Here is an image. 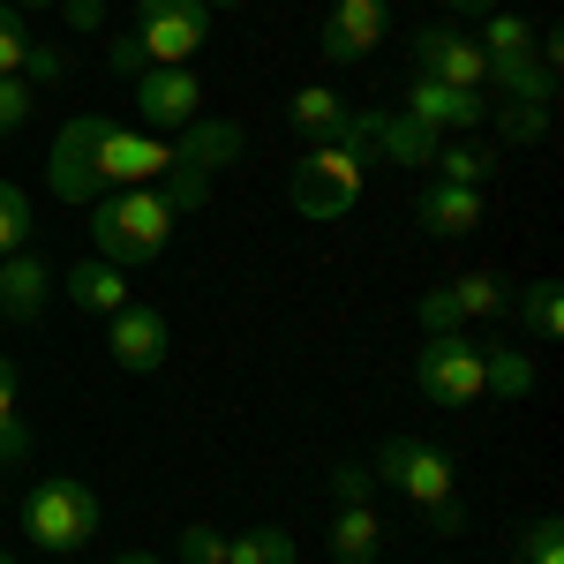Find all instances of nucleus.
I'll list each match as a JSON object with an SVG mask.
<instances>
[{
	"instance_id": "b1692460",
	"label": "nucleus",
	"mask_w": 564,
	"mask_h": 564,
	"mask_svg": "<svg viewBox=\"0 0 564 564\" xmlns=\"http://www.w3.org/2000/svg\"><path fill=\"white\" fill-rule=\"evenodd\" d=\"M226 564H302V550L286 527H241L226 534Z\"/></svg>"
},
{
	"instance_id": "e433bc0d",
	"label": "nucleus",
	"mask_w": 564,
	"mask_h": 564,
	"mask_svg": "<svg viewBox=\"0 0 564 564\" xmlns=\"http://www.w3.org/2000/svg\"><path fill=\"white\" fill-rule=\"evenodd\" d=\"M444 15H459V23L467 15H497V0H444Z\"/></svg>"
},
{
	"instance_id": "bb28decb",
	"label": "nucleus",
	"mask_w": 564,
	"mask_h": 564,
	"mask_svg": "<svg viewBox=\"0 0 564 564\" xmlns=\"http://www.w3.org/2000/svg\"><path fill=\"white\" fill-rule=\"evenodd\" d=\"M15 249H31V196L15 181H0V257H15Z\"/></svg>"
},
{
	"instance_id": "4c0bfd02",
	"label": "nucleus",
	"mask_w": 564,
	"mask_h": 564,
	"mask_svg": "<svg viewBox=\"0 0 564 564\" xmlns=\"http://www.w3.org/2000/svg\"><path fill=\"white\" fill-rule=\"evenodd\" d=\"M113 564H166V557H151V550H121Z\"/></svg>"
},
{
	"instance_id": "5701e85b",
	"label": "nucleus",
	"mask_w": 564,
	"mask_h": 564,
	"mask_svg": "<svg viewBox=\"0 0 564 564\" xmlns=\"http://www.w3.org/2000/svg\"><path fill=\"white\" fill-rule=\"evenodd\" d=\"M430 174L436 181H459V188H481V181L497 174V151L475 143V135H444V143H436V159H430Z\"/></svg>"
},
{
	"instance_id": "a878e982",
	"label": "nucleus",
	"mask_w": 564,
	"mask_h": 564,
	"mask_svg": "<svg viewBox=\"0 0 564 564\" xmlns=\"http://www.w3.org/2000/svg\"><path fill=\"white\" fill-rule=\"evenodd\" d=\"M489 121L505 143H542L550 135V106H527V98H505V106H489Z\"/></svg>"
},
{
	"instance_id": "dca6fc26",
	"label": "nucleus",
	"mask_w": 564,
	"mask_h": 564,
	"mask_svg": "<svg viewBox=\"0 0 564 564\" xmlns=\"http://www.w3.org/2000/svg\"><path fill=\"white\" fill-rule=\"evenodd\" d=\"M53 294H61V279H53V263H45L39 249H15V257H0V316H15V324H39Z\"/></svg>"
},
{
	"instance_id": "7c9ffc66",
	"label": "nucleus",
	"mask_w": 564,
	"mask_h": 564,
	"mask_svg": "<svg viewBox=\"0 0 564 564\" xmlns=\"http://www.w3.org/2000/svg\"><path fill=\"white\" fill-rule=\"evenodd\" d=\"M174 557L181 564H226V534H218V527H181V542H174Z\"/></svg>"
},
{
	"instance_id": "1a4fd4ad",
	"label": "nucleus",
	"mask_w": 564,
	"mask_h": 564,
	"mask_svg": "<svg viewBox=\"0 0 564 564\" xmlns=\"http://www.w3.org/2000/svg\"><path fill=\"white\" fill-rule=\"evenodd\" d=\"M505 308H512V286H505L497 271H459V279H444V286L422 294L414 324H422V339H430V332H467V324L505 316Z\"/></svg>"
},
{
	"instance_id": "412c9836",
	"label": "nucleus",
	"mask_w": 564,
	"mask_h": 564,
	"mask_svg": "<svg viewBox=\"0 0 564 564\" xmlns=\"http://www.w3.org/2000/svg\"><path fill=\"white\" fill-rule=\"evenodd\" d=\"M332 564H377L384 550V527H377V505H339V520H332Z\"/></svg>"
},
{
	"instance_id": "9b49d317",
	"label": "nucleus",
	"mask_w": 564,
	"mask_h": 564,
	"mask_svg": "<svg viewBox=\"0 0 564 564\" xmlns=\"http://www.w3.org/2000/svg\"><path fill=\"white\" fill-rule=\"evenodd\" d=\"M377 45H391V0H332V15L316 31V53L332 68H361Z\"/></svg>"
},
{
	"instance_id": "0eeeda50",
	"label": "nucleus",
	"mask_w": 564,
	"mask_h": 564,
	"mask_svg": "<svg viewBox=\"0 0 564 564\" xmlns=\"http://www.w3.org/2000/svg\"><path fill=\"white\" fill-rule=\"evenodd\" d=\"M135 45L151 68H188L212 45V8L204 0H135Z\"/></svg>"
},
{
	"instance_id": "f257e3e1",
	"label": "nucleus",
	"mask_w": 564,
	"mask_h": 564,
	"mask_svg": "<svg viewBox=\"0 0 564 564\" xmlns=\"http://www.w3.org/2000/svg\"><path fill=\"white\" fill-rule=\"evenodd\" d=\"M369 475L384 481V489H399V497L430 520V534H459V527H467L459 467H452L436 444H422V436H384V444H377V459H369Z\"/></svg>"
},
{
	"instance_id": "f704fd0d",
	"label": "nucleus",
	"mask_w": 564,
	"mask_h": 564,
	"mask_svg": "<svg viewBox=\"0 0 564 564\" xmlns=\"http://www.w3.org/2000/svg\"><path fill=\"white\" fill-rule=\"evenodd\" d=\"M23 76H31V84H61V76H68V53H61V45H31V61H23Z\"/></svg>"
},
{
	"instance_id": "f03ea898",
	"label": "nucleus",
	"mask_w": 564,
	"mask_h": 564,
	"mask_svg": "<svg viewBox=\"0 0 564 564\" xmlns=\"http://www.w3.org/2000/svg\"><path fill=\"white\" fill-rule=\"evenodd\" d=\"M181 218L166 212L159 188H106L90 204V241H98V263H151L166 257Z\"/></svg>"
},
{
	"instance_id": "4468645a",
	"label": "nucleus",
	"mask_w": 564,
	"mask_h": 564,
	"mask_svg": "<svg viewBox=\"0 0 564 564\" xmlns=\"http://www.w3.org/2000/svg\"><path fill=\"white\" fill-rule=\"evenodd\" d=\"M399 113H414V121L436 129V135L489 129V98H481V90H452V84H430V76H414V84L399 90Z\"/></svg>"
},
{
	"instance_id": "9d476101",
	"label": "nucleus",
	"mask_w": 564,
	"mask_h": 564,
	"mask_svg": "<svg viewBox=\"0 0 564 564\" xmlns=\"http://www.w3.org/2000/svg\"><path fill=\"white\" fill-rule=\"evenodd\" d=\"M129 106H135V129L174 135L188 121H204V76L196 68H143L129 84Z\"/></svg>"
},
{
	"instance_id": "7ed1b4c3",
	"label": "nucleus",
	"mask_w": 564,
	"mask_h": 564,
	"mask_svg": "<svg viewBox=\"0 0 564 564\" xmlns=\"http://www.w3.org/2000/svg\"><path fill=\"white\" fill-rule=\"evenodd\" d=\"M98 527H106V505H98V489L84 475H39L31 481V497H23V534L53 550V557H76L98 542Z\"/></svg>"
},
{
	"instance_id": "a19ab883",
	"label": "nucleus",
	"mask_w": 564,
	"mask_h": 564,
	"mask_svg": "<svg viewBox=\"0 0 564 564\" xmlns=\"http://www.w3.org/2000/svg\"><path fill=\"white\" fill-rule=\"evenodd\" d=\"M0 564H15V557H0Z\"/></svg>"
},
{
	"instance_id": "f3484780",
	"label": "nucleus",
	"mask_w": 564,
	"mask_h": 564,
	"mask_svg": "<svg viewBox=\"0 0 564 564\" xmlns=\"http://www.w3.org/2000/svg\"><path fill=\"white\" fill-rule=\"evenodd\" d=\"M414 226L430 234V241H467L481 226V188H459V181H430L422 196H414Z\"/></svg>"
},
{
	"instance_id": "72a5a7b5",
	"label": "nucleus",
	"mask_w": 564,
	"mask_h": 564,
	"mask_svg": "<svg viewBox=\"0 0 564 564\" xmlns=\"http://www.w3.org/2000/svg\"><path fill=\"white\" fill-rule=\"evenodd\" d=\"M332 497H339V505H369V497H377V475H369V467H332Z\"/></svg>"
},
{
	"instance_id": "20e7f679",
	"label": "nucleus",
	"mask_w": 564,
	"mask_h": 564,
	"mask_svg": "<svg viewBox=\"0 0 564 564\" xmlns=\"http://www.w3.org/2000/svg\"><path fill=\"white\" fill-rule=\"evenodd\" d=\"M369 166L377 159H361L354 143H308L302 159H294V174H286V204L302 218H347L361 204V188H369Z\"/></svg>"
},
{
	"instance_id": "2f4dec72",
	"label": "nucleus",
	"mask_w": 564,
	"mask_h": 564,
	"mask_svg": "<svg viewBox=\"0 0 564 564\" xmlns=\"http://www.w3.org/2000/svg\"><path fill=\"white\" fill-rule=\"evenodd\" d=\"M106 68L121 76V84H135L151 61H143V45H135V31H106Z\"/></svg>"
},
{
	"instance_id": "c85d7f7f",
	"label": "nucleus",
	"mask_w": 564,
	"mask_h": 564,
	"mask_svg": "<svg viewBox=\"0 0 564 564\" xmlns=\"http://www.w3.org/2000/svg\"><path fill=\"white\" fill-rule=\"evenodd\" d=\"M520 564H564V520H527L520 542H512Z\"/></svg>"
},
{
	"instance_id": "423d86ee",
	"label": "nucleus",
	"mask_w": 564,
	"mask_h": 564,
	"mask_svg": "<svg viewBox=\"0 0 564 564\" xmlns=\"http://www.w3.org/2000/svg\"><path fill=\"white\" fill-rule=\"evenodd\" d=\"M481 68H489V84L505 90V98H527V106H557V76H542V61H534V31H527L520 15H481Z\"/></svg>"
},
{
	"instance_id": "cd10ccee",
	"label": "nucleus",
	"mask_w": 564,
	"mask_h": 564,
	"mask_svg": "<svg viewBox=\"0 0 564 564\" xmlns=\"http://www.w3.org/2000/svg\"><path fill=\"white\" fill-rule=\"evenodd\" d=\"M31 23H23V8L15 0H0V76H23V61H31Z\"/></svg>"
},
{
	"instance_id": "2eb2a0df",
	"label": "nucleus",
	"mask_w": 564,
	"mask_h": 564,
	"mask_svg": "<svg viewBox=\"0 0 564 564\" xmlns=\"http://www.w3.org/2000/svg\"><path fill=\"white\" fill-rule=\"evenodd\" d=\"M241 151H249V129H241V121H188V129H174V166L181 174L218 181Z\"/></svg>"
},
{
	"instance_id": "58836bf2",
	"label": "nucleus",
	"mask_w": 564,
	"mask_h": 564,
	"mask_svg": "<svg viewBox=\"0 0 564 564\" xmlns=\"http://www.w3.org/2000/svg\"><path fill=\"white\" fill-rule=\"evenodd\" d=\"M15 8H61V0H15Z\"/></svg>"
},
{
	"instance_id": "6ab92c4d",
	"label": "nucleus",
	"mask_w": 564,
	"mask_h": 564,
	"mask_svg": "<svg viewBox=\"0 0 564 564\" xmlns=\"http://www.w3.org/2000/svg\"><path fill=\"white\" fill-rule=\"evenodd\" d=\"M61 294L84 308V316H113V308H129L135 294H129V279H121V263H98V257H84L68 279H61Z\"/></svg>"
},
{
	"instance_id": "ddd939ff",
	"label": "nucleus",
	"mask_w": 564,
	"mask_h": 564,
	"mask_svg": "<svg viewBox=\"0 0 564 564\" xmlns=\"http://www.w3.org/2000/svg\"><path fill=\"white\" fill-rule=\"evenodd\" d=\"M166 339H174V332H166V316L151 302H129V308L106 316V354H113L129 377H159V369H166Z\"/></svg>"
},
{
	"instance_id": "473e14b6",
	"label": "nucleus",
	"mask_w": 564,
	"mask_h": 564,
	"mask_svg": "<svg viewBox=\"0 0 564 564\" xmlns=\"http://www.w3.org/2000/svg\"><path fill=\"white\" fill-rule=\"evenodd\" d=\"M23 422V377H15V354H0V430Z\"/></svg>"
},
{
	"instance_id": "39448f33",
	"label": "nucleus",
	"mask_w": 564,
	"mask_h": 564,
	"mask_svg": "<svg viewBox=\"0 0 564 564\" xmlns=\"http://www.w3.org/2000/svg\"><path fill=\"white\" fill-rule=\"evenodd\" d=\"M90 166H98V188H159V181L174 174V135L98 113V135H90Z\"/></svg>"
},
{
	"instance_id": "c9c22d12",
	"label": "nucleus",
	"mask_w": 564,
	"mask_h": 564,
	"mask_svg": "<svg viewBox=\"0 0 564 564\" xmlns=\"http://www.w3.org/2000/svg\"><path fill=\"white\" fill-rule=\"evenodd\" d=\"M61 15H68V31H106V0H61Z\"/></svg>"
},
{
	"instance_id": "f8f14e48",
	"label": "nucleus",
	"mask_w": 564,
	"mask_h": 564,
	"mask_svg": "<svg viewBox=\"0 0 564 564\" xmlns=\"http://www.w3.org/2000/svg\"><path fill=\"white\" fill-rule=\"evenodd\" d=\"M406 53H414V76H430V84H452V90H481V84H489V68H481V39L452 31V23L414 31Z\"/></svg>"
},
{
	"instance_id": "a211bd4d",
	"label": "nucleus",
	"mask_w": 564,
	"mask_h": 564,
	"mask_svg": "<svg viewBox=\"0 0 564 564\" xmlns=\"http://www.w3.org/2000/svg\"><path fill=\"white\" fill-rule=\"evenodd\" d=\"M436 143H444V135L422 129L414 113H384V106L369 113V159H391V166H430Z\"/></svg>"
},
{
	"instance_id": "ea45409f",
	"label": "nucleus",
	"mask_w": 564,
	"mask_h": 564,
	"mask_svg": "<svg viewBox=\"0 0 564 564\" xmlns=\"http://www.w3.org/2000/svg\"><path fill=\"white\" fill-rule=\"evenodd\" d=\"M204 8H241V0H204Z\"/></svg>"
},
{
	"instance_id": "c756f323",
	"label": "nucleus",
	"mask_w": 564,
	"mask_h": 564,
	"mask_svg": "<svg viewBox=\"0 0 564 564\" xmlns=\"http://www.w3.org/2000/svg\"><path fill=\"white\" fill-rule=\"evenodd\" d=\"M31 106H39V84L31 76H0V135H15L31 121Z\"/></svg>"
},
{
	"instance_id": "4be33fe9",
	"label": "nucleus",
	"mask_w": 564,
	"mask_h": 564,
	"mask_svg": "<svg viewBox=\"0 0 564 564\" xmlns=\"http://www.w3.org/2000/svg\"><path fill=\"white\" fill-rule=\"evenodd\" d=\"M527 391H534V354L527 347H481V399L520 406Z\"/></svg>"
},
{
	"instance_id": "aec40b11",
	"label": "nucleus",
	"mask_w": 564,
	"mask_h": 564,
	"mask_svg": "<svg viewBox=\"0 0 564 564\" xmlns=\"http://www.w3.org/2000/svg\"><path fill=\"white\" fill-rule=\"evenodd\" d=\"M347 113H354V106L332 84H302V90H294V106H286L294 135H308V143H339V135H347Z\"/></svg>"
},
{
	"instance_id": "393cba45",
	"label": "nucleus",
	"mask_w": 564,
	"mask_h": 564,
	"mask_svg": "<svg viewBox=\"0 0 564 564\" xmlns=\"http://www.w3.org/2000/svg\"><path fill=\"white\" fill-rule=\"evenodd\" d=\"M512 308H520V324H527V339H557L564 332V302H557V279H534V286H520L512 294Z\"/></svg>"
},
{
	"instance_id": "79ce46f5",
	"label": "nucleus",
	"mask_w": 564,
	"mask_h": 564,
	"mask_svg": "<svg viewBox=\"0 0 564 564\" xmlns=\"http://www.w3.org/2000/svg\"><path fill=\"white\" fill-rule=\"evenodd\" d=\"M61 564H68V557H61Z\"/></svg>"
},
{
	"instance_id": "6e6552de",
	"label": "nucleus",
	"mask_w": 564,
	"mask_h": 564,
	"mask_svg": "<svg viewBox=\"0 0 564 564\" xmlns=\"http://www.w3.org/2000/svg\"><path fill=\"white\" fill-rule=\"evenodd\" d=\"M414 391L430 406H475L481 399V339H467V332H430L414 347Z\"/></svg>"
}]
</instances>
